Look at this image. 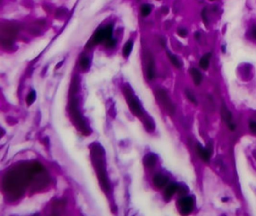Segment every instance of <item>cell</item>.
<instances>
[{
    "instance_id": "cell-1",
    "label": "cell",
    "mask_w": 256,
    "mask_h": 216,
    "mask_svg": "<svg viewBox=\"0 0 256 216\" xmlns=\"http://www.w3.org/2000/svg\"><path fill=\"white\" fill-rule=\"evenodd\" d=\"M123 92H124L125 97L127 99L128 105L129 106L132 112H133L134 114L136 115L137 116H143V111L141 110V107H140V104L138 103L137 98L134 97L130 89L126 86L123 89Z\"/></svg>"
},
{
    "instance_id": "cell-2",
    "label": "cell",
    "mask_w": 256,
    "mask_h": 216,
    "mask_svg": "<svg viewBox=\"0 0 256 216\" xmlns=\"http://www.w3.org/2000/svg\"><path fill=\"white\" fill-rule=\"evenodd\" d=\"M70 112L74 122H75L77 125L79 127V129L81 130L84 134H86V132H88L87 128H86L85 123H84V121L83 120L81 115L79 113L78 110V104H77L76 100L74 99L72 100L70 105Z\"/></svg>"
},
{
    "instance_id": "cell-3",
    "label": "cell",
    "mask_w": 256,
    "mask_h": 216,
    "mask_svg": "<svg viewBox=\"0 0 256 216\" xmlns=\"http://www.w3.org/2000/svg\"><path fill=\"white\" fill-rule=\"evenodd\" d=\"M113 29L111 26H106L105 28L101 29L98 31L95 34L93 37V43L94 44H99L102 41H107L111 38L112 35Z\"/></svg>"
},
{
    "instance_id": "cell-4",
    "label": "cell",
    "mask_w": 256,
    "mask_h": 216,
    "mask_svg": "<svg viewBox=\"0 0 256 216\" xmlns=\"http://www.w3.org/2000/svg\"><path fill=\"white\" fill-rule=\"evenodd\" d=\"M178 205L182 215H189L194 209V200L191 197H184L179 200Z\"/></svg>"
},
{
    "instance_id": "cell-5",
    "label": "cell",
    "mask_w": 256,
    "mask_h": 216,
    "mask_svg": "<svg viewBox=\"0 0 256 216\" xmlns=\"http://www.w3.org/2000/svg\"><path fill=\"white\" fill-rule=\"evenodd\" d=\"M156 95L159 101L165 107V109H166V111L170 113H174V107L173 105L172 102L171 101L170 98L167 96L166 92L163 89H158L156 91Z\"/></svg>"
},
{
    "instance_id": "cell-6",
    "label": "cell",
    "mask_w": 256,
    "mask_h": 216,
    "mask_svg": "<svg viewBox=\"0 0 256 216\" xmlns=\"http://www.w3.org/2000/svg\"><path fill=\"white\" fill-rule=\"evenodd\" d=\"M167 182H168V178L164 175L157 174L153 178L154 185H155V187H157L159 188H161L162 187H164L167 184Z\"/></svg>"
},
{
    "instance_id": "cell-7",
    "label": "cell",
    "mask_w": 256,
    "mask_h": 216,
    "mask_svg": "<svg viewBox=\"0 0 256 216\" xmlns=\"http://www.w3.org/2000/svg\"><path fill=\"white\" fill-rule=\"evenodd\" d=\"M197 151L198 155H199L200 157L204 161L206 162H208L210 161V151L208 149V148H204L203 146L198 145L197 146Z\"/></svg>"
},
{
    "instance_id": "cell-8",
    "label": "cell",
    "mask_w": 256,
    "mask_h": 216,
    "mask_svg": "<svg viewBox=\"0 0 256 216\" xmlns=\"http://www.w3.org/2000/svg\"><path fill=\"white\" fill-rule=\"evenodd\" d=\"M177 190H178L177 185L175 184V183H171V184L169 185V186L165 188V197L167 199H170L171 197L174 195L175 193L177 192Z\"/></svg>"
},
{
    "instance_id": "cell-9",
    "label": "cell",
    "mask_w": 256,
    "mask_h": 216,
    "mask_svg": "<svg viewBox=\"0 0 256 216\" xmlns=\"http://www.w3.org/2000/svg\"><path fill=\"white\" fill-rule=\"evenodd\" d=\"M148 63L147 67V76L149 80H153L155 76V71H154V62L153 59L150 57L148 59Z\"/></svg>"
},
{
    "instance_id": "cell-10",
    "label": "cell",
    "mask_w": 256,
    "mask_h": 216,
    "mask_svg": "<svg viewBox=\"0 0 256 216\" xmlns=\"http://www.w3.org/2000/svg\"><path fill=\"white\" fill-rule=\"evenodd\" d=\"M190 73H191V75L195 84L197 85V86H199L202 81V75L200 73V71L196 68H192L190 70Z\"/></svg>"
},
{
    "instance_id": "cell-11",
    "label": "cell",
    "mask_w": 256,
    "mask_h": 216,
    "mask_svg": "<svg viewBox=\"0 0 256 216\" xmlns=\"http://www.w3.org/2000/svg\"><path fill=\"white\" fill-rule=\"evenodd\" d=\"M144 163L148 167H153L156 163V158L155 157V155L149 154V155H147L144 157Z\"/></svg>"
},
{
    "instance_id": "cell-12",
    "label": "cell",
    "mask_w": 256,
    "mask_h": 216,
    "mask_svg": "<svg viewBox=\"0 0 256 216\" xmlns=\"http://www.w3.org/2000/svg\"><path fill=\"white\" fill-rule=\"evenodd\" d=\"M211 57V54L210 53H207L203 57L201 58V60H200L199 65L200 67L203 70H207L209 67L210 64V59Z\"/></svg>"
},
{
    "instance_id": "cell-13",
    "label": "cell",
    "mask_w": 256,
    "mask_h": 216,
    "mask_svg": "<svg viewBox=\"0 0 256 216\" xmlns=\"http://www.w3.org/2000/svg\"><path fill=\"white\" fill-rule=\"evenodd\" d=\"M132 47H133V42L132 40H129V41H128L125 44L123 50V54L124 56V57H128L130 55L131 51L132 50Z\"/></svg>"
},
{
    "instance_id": "cell-14",
    "label": "cell",
    "mask_w": 256,
    "mask_h": 216,
    "mask_svg": "<svg viewBox=\"0 0 256 216\" xmlns=\"http://www.w3.org/2000/svg\"><path fill=\"white\" fill-rule=\"evenodd\" d=\"M222 118L225 119V121H226L227 123H231V120L232 119V115L226 107H222Z\"/></svg>"
},
{
    "instance_id": "cell-15",
    "label": "cell",
    "mask_w": 256,
    "mask_h": 216,
    "mask_svg": "<svg viewBox=\"0 0 256 216\" xmlns=\"http://www.w3.org/2000/svg\"><path fill=\"white\" fill-rule=\"evenodd\" d=\"M167 56H168L169 59H170L171 62L172 63V64L174 65L176 68H180L181 67V63H180V60H179L177 58L175 57L174 55H173L172 53H169V52H167Z\"/></svg>"
},
{
    "instance_id": "cell-16",
    "label": "cell",
    "mask_w": 256,
    "mask_h": 216,
    "mask_svg": "<svg viewBox=\"0 0 256 216\" xmlns=\"http://www.w3.org/2000/svg\"><path fill=\"white\" fill-rule=\"evenodd\" d=\"M140 11H141L142 16L147 17L151 12V7L149 5H142L141 9H140Z\"/></svg>"
},
{
    "instance_id": "cell-17",
    "label": "cell",
    "mask_w": 256,
    "mask_h": 216,
    "mask_svg": "<svg viewBox=\"0 0 256 216\" xmlns=\"http://www.w3.org/2000/svg\"><path fill=\"white\" fill-rule=\"evenodd\" d=\"M35 99V92L34 91L31 92L30 94H28L27 98H26V102H27L28 105H31L33 103Z\"/></svg>"
},
{
    "instance_id": "cell-18",
    "label": "cell",
    "mask_w": 256,
    "mask_h": 216,
    "mask_svg": "<svg viewBox=\"0 0 256 216\" xmlns=\"http://www.w3.org/2000/svg\"><path fill=\"white\" fill-rule=\"evenodd\" d=\"M89 65H90L89 59H88L87 57H83L81 60H80V66H81L82 68L86 70V69L89 67Z\"/></svg>"
},
{
    "instance_id": "cell-19",
    "label": "cell",
    "mask_w": 256,
    "mask_h": 216,
    "mask_svg": "<svg viewBox=\"0 0 256 216\" xmlns=\"http://www.w3.org/2000/svg\"><path fill=\"white\" fill-rule=\"evenodd\" d=\"M116 44H117L116 39H113V38H111V39L107 40V41L105 42V46L107 47L112 48V47H114L115 45H116Z\"/></svg>"
},
{
    "instance_id": "cell-20",
    "label": "cell",
    "mask_w": 256,
    "mask_h": 216,
    "mask_svg": "<svg viewBox=\"0 0 256 216\" xmlns=\"http://www.w3.org/2000/svg\"><path fill=\"white\" fill-rule=\"evenodd\" d=\"M178 34L179 35L181 36V37H186V35H187V31H186V29L181 28L178 30Z\"/></svg>"
},
{
    "instance_id": "cell-21",
    "label": "cell",
    "mask_w": 256,
    "mask_h": 216,
    "mask_svg": "<svg viewBox=\"0 0 256 216\" xmlns=\"http://www.w3.org/2000/svg\"><path fill=\"white\" fill-rule=\"evenodd\" d=\"M186 95H187L188 98L190 100V101H191L192 102V103L196 104V99H195V96H194L193 94H192L191 93V92H186Z\"/></svg>"
},
{
    "instance_id": "cell-22",
    "label": "cell",
    "mask_w": 256,
    "mask_h": 216,
    "mask_svg": "<svg viewBox=\"0 0 256 216\" xmlns=\"http://www.w3.org/2000/svg\"><path fill=\"white\" fill-rule=\"evenodd\" d=\"M249 128L251 131L254 133H256V122L252 121L249 123Z\"/></svg>"
},
{
    "instance_id": "cell-23",
    "label": "cell",
    "mask_w": 256,
    "mask_h": 216,
    "mask_svg": "<svg viewBox=\"0 0 256 216\" xmlns=\"http://www.w3.org/2000/svg\"><path fill=\"white\" fill-rule=\"evenodd\" d=\"M228 125H229V128H230L231 131H234V129H235L236 128L235 125L233 124V123H229Z\"/></svg>"
},
{
    "instance_id": "cell-24",
    "label": "cell",
    "mask_w": 256,
    "mask_h": 216,
    "mask_svg": "<svg viewBox=\"0 0 256 216\" xmlns=\"http://www.w3.org/2000/svg\"><path fill=\"white\" fill-rule=\"evenodd\" d=\"M252 35H253V38H255V39H256V26H255V27H254V28H253V32H252Z\"/></svg>"
},
{
    "instance_id": "cell-25",
    "label": "cell",
    "mask_w": 256,
    "mask_h": 216,
    "mask_svg": "<svg viewBox=\"0 0 256 216\" xmlns=\"http://www.w3.org/2000/svg\"><path fill=\"white\" fill-rule=\"evenodd\" d=\"M210 1H213V0H210Z\"/></svg>"
}]
</instances>
